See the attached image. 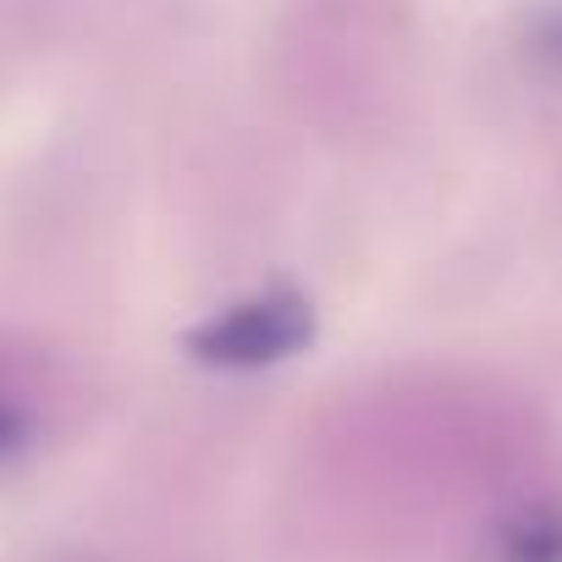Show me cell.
I'll return each mask as SVG.
<instances>
[{
  "mask_svg": "<svg viewBox=\"0 0 562 562\" xmlns=\"http://www.w3.org/2000/svg\"><path fill=\"white\" fill-rule=\"evenodd\" d=\"M304 337H310V304L293 293H265V299H248V304L215 315L204 331H193V353L204 364L254 370V364L288 359Z\"/></svg>",
  "mask_w": 562,
  "mask_h": 562,
  "instance_id": "1",
  "label": "cell"
},
{
  "mask_svg": "<svg viewBox=\"0 0 562 562\" xmlns=\"http://www.w3.org/2000/svg\"><path fill=\"white\" fill-rule=\"evenodd\" d=\"M496 562H562V507H535L507 524Z\"/></svg>",
  "mask_w": 562,
  "mask_h": 562,
  "instance_id": "2",
  "label": "cell"
}]
</instances>
